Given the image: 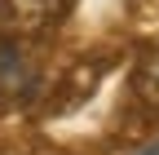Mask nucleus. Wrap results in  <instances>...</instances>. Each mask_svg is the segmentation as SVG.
<instances>
[{"mask_svg": "<svg viewBox=\"0 0 159 155\" xmlns=\"http://www.w3.org/2000/svg\"><path fill=\"white\" fill-rule=\"evenodd\" d=\"M40 84L31 53L22 49V40L0 35V102H27Z\"/></svg>", "mask_w": 159, "mask_h": 155, "instance_id": "f03ea898", "label": "nucleus"}, {"mask_svg": "<svg viewBox=\"0 0 159 155\" xmlns=\"http://www.w3.org/2000/svg\"><path fill=\"white\" fill-rule=\"evenodd\" d=\"M133 93H137V102H142V106L159 111V45L137 62V71H133Z\"/></svg>", "mask_w": 159, "mask_h": 155, "instance_id": "7ed1b4c3", "label": "nucleus"}, {"mask_svg": "<svg viewBox=\"0 0 159 155\" xmlns=\"http://www.w3.org/2000/svg\"><path fill=\"white\" fill-rule=\"evenodd\" d=\"M62 5L66 0H0V35H9V40L40 35L62 18Z\"/></svg>", "mask_w": 159, "mask_h": 155, "instance_id": "f257e3e1", "label": "nucleus"}, {"mask_svg": "<svg viewBox=\"0 0 159 155\" xmlns=\"http://www.w3.org/2000/svg\"><path fill=\"white\" fill-rule=\"evenodd\" d=\"M133 155H159V138H155L150 146H142V151H133Z\"/></svg>", "mask_w": 159, "mask_h": 155, "instance_id": "20e7f679", "label": "nucleus"}]
</instances>
